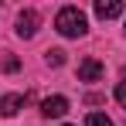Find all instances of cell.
Here are the masks:
<instances>
[{"mask_svg": "<svg viewBox=\"0 0 126 126\" xmlns=\"http://www.w3.org/2000/svg\"><path fill=\"white\" fill-rule=\"evenodd\" d=\"M55 31L65 34V38H85L89 21H85V14L79 10V7H62L58 17H55Z\"/></svg>", "mask_w": 126, "mask_h": 126, "instance_id": "1", "label": "cell"}, {"mask_svg": "<svg viewBox=\"0 0 126 126\" xmlns=\"http://www.w3.org/2000/svg\"><path fill=\"white\" fill-rule=\"evenodd\" d=\"M38 24H41L38 10H21V14H17V34H21V38H34V34H38Z\"/></svg>", "mask_w": 126, "mask_h": 126, "instance_id": "2", "label": "cell"}, {"mask_svg": "<svg viewBox=\"0 0 126 126\" xmlns=\"http://www.w3.org/2000/svg\"><path fill=\"white\" fill-rule=\"evenodd\" d=\"M65 112H68V99L65 95H48L41 102V116H48V119H58Z\"/></svg>", "mask_w": 126, "mask_h": 126, "instance_id": "3", "label": "cell"}, {"mask_svg": "<svg viewBox=\"0 0 126 126\" xmlns=\"http://www.w3.org/2000/svg\"><path fill=\"white\" fill-rule=\"evenodd\" d=\"M106 75V68L102 62H95V58H85L82 65H79V82H99Z\"/></svg>", "mask_w": 126, "mask_h": 126, "instance_id": "4", "label": "cell"}, {"mask_svg": "<svg viewBox=\"0 0 126 126\" xmlns=\"http://www.w3.org/2000/svg\"><path fill=\"white\" fill-rule=\"evenodd\" d=\"M27 99H31V95H3V99H0V116H17Z\"/></svg>", "mask_w": 126, "mask_h": 126, "instance_id": "5", "label": "cell"}, {"mask_svg": "<svg viewBox=\"0 0 126 126\" xmlns=\"http://www.w3.org/2000/svg\"><path fill=\"white\" fill-rule=\"evenodd\" d=\"M95 14H99L102 21H112V17L123 14V3H119V0H95Z\"/></svg>", "mask_w": 126, "mask_h": 126, "instance_id": "6", "label": "cell"}, {"mask_svg": "<svg viewBox=\"0 0 126 126\" xmlns=\"http://www.w3.org/2000/svg\"><path fill=\"white\" fill-rule=\"evenodd\" d=\"M44 62L51 65V68H58V65H65V51L62 48H48L44 51Z\"/></svg>", "mask_w": 126, "mask_h": 126, "instance_id": "7", "label": "cell"}, {"mask_svg": "<svg viewBox=\"0 0 126 126\" xmlns=\"http://www.w3.org/2000/svg\"><path fill=\"white\" fill-rule=\"evenodd\" d=\"M0 72H21V62L10 55H0Z\"/></svg>", "mask_w": 126, "mask_h": 126, "instance_id": "8", "label": "cell"}, {"mask_svg": "<svg viewBox=\"0 0 126 126\" xmlns=\"http://www.w3.org/2000/svg\"><path fill=\"white\" fill-rule=\"evenodd\" d=\"M85 126H112V119H109V116H102V112H89Z\"/></svg>", "mask_w": 126, "mask_h": 126, "instance_id": "9", "label": "cell"}, {"mask_svg": "<svg viewBox=\"0 0 126 126\" xmlns=\"http://www.w3.org/2000/svg\"><path fill=\"white\" fill-rule=\"evenodd\" d=\"M116 102H119V106H126V82H119V85H116Z\"/></svg>", "mask_w": 126, "mask_h": 126, "instance_id": "10", "label": "cell"}, {"mask_svg": "<svg viewBox=\"0 0 126 126\" xmlns=\"http://www.w3.org/2000/svg\"><path fill=\"white\" fill-rule=\"evenodd\" d=\"M123 82H126V68H123Z\"/></svg>", "mask_w": 126, "mask_h": 126, "instance_id": "11", "label": "cell"}]
</instances>
